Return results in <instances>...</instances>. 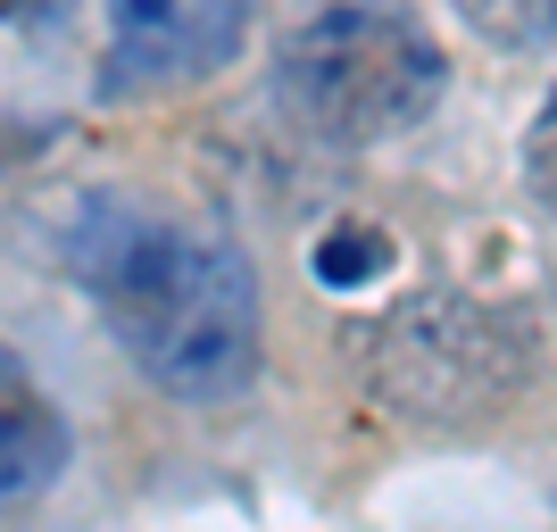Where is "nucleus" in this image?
Here are the masks:
<instances>
[{
	"label": "nucleus",
	"mask_w": 557,
	"mask_h": 532,
	"mask_svg": "<svg viewBox=\"0 0 557 532\" xmlns=\"http://www.w3.org/2000/svg\"><path fill=\"white\" fill-rule=\"evenodd\" d=\"M524 184H533V200L557 216V84L533 109V125H524Z\"/></svg>",
	"instance_id": "nucleus-7"
},
{
	"label": "nucleus",
	"mask_w": 557,
	"mask_h": 532,
	"mask_svg": "<svg viewBox=\"0 0 557 532\" xmlns=\"http://www.w3.org/2000/svg\"><path fill=\"white\" fill-rule=\"evenodd\" d=\"M67 258L92 308L109 317L116 349L166 399L225 408L258 383L267 308L242 242L184 216H150L134 200H84L67 225Z\"/></svg>",
	"instance_id": "nucleus-1"
},
{
	"label": "nucleus",
	"mask_w": 557,
	"mask_h": 532,
	"mask_svg": "<svg viewBox=\"0 0 557 532\" xmlns=\"http://www.w3.org/2000/svg\"><path fill=\"white\" fill-rule=\"evenodd\" d=\"M59 9H67V0H0V17H9V25H50Z\"/></svg>",
	"instance_id": "nucleus-8"
},
{
	"label": "nucleus",
	"mask_w": 557,
	"mask_h": 532,
	"mask_svg": "<svg viewBox=\"0 0 557 532\" xmlns=\"http://www.w3.org/2000/svg\"><path fill=\"white\" fill-rule=\"evenodd\" d=\"M258 0H109V100L209 84L250 42Z\"/></svg>",
	"instance_id": "nucleus-4"
},
{
	"label": "nucleus",
	"mask_w": 557,
	"mask_h": 532,
	"mask_svg": "<svg viewBox=\"0 0 557 532\" xmlns=\"http://www.w3.org/2000/svg\"><path fill=\"white\" fill-rule=\"evenodd\" d=\"M483 42H508V50H549L557 42V0H449Z\"/></svg>",
	"instance_id": "nucleus-6"
},
{
	"label": "nucleus",
	"mask_w": 557,
	"mask_h": 532,
	"mask_svg": "<svg viewBox=\"0 0 557 532\" xmlns=\"http://www.w3.org/2000/svg\"><path fill=\"white\" fill-rule=\"evenodd\" d=\"M59 466H67V417L34 383V367L0 342V508L42 499L59 483Z\"/></svg>",
	"instance_id": "nucleus-5"
},
{
	"label": "nucleus",
	"mask_w": 557,
	"mask_h": 532,
	"mask_svg": "<svg viewBox=\"0 0 557 532\" xmlns=\"http://www.w3.org/2000/svg\"><path fill=\"white\" fill-rule=\"evenodd\" d=\"M516 383L508 342L483 308L466 300H417L383 324V392L408 417H458V408H499Z\"/></svg>",
	"instance_id": "nucleus-3"
},
{
	"label": "nucleus",
	"mask_w": 557,
	"mask_h": 532,
	"mask_svg": "<svg viewBox=\"0 0 557 532\" xmlns=\"http://www.w3.org/2000/svg\"><path fill=\"white\" fill-rule=\"evenodd\" d=\"M275 84H283V109L317 141L374 150V141L417 134L442 109L449 59L433 50V34L417 17H399L383 0H333L283 42Z\"/></svg>",
	"instance_id": "nucleus-2"
}]
</instances>
